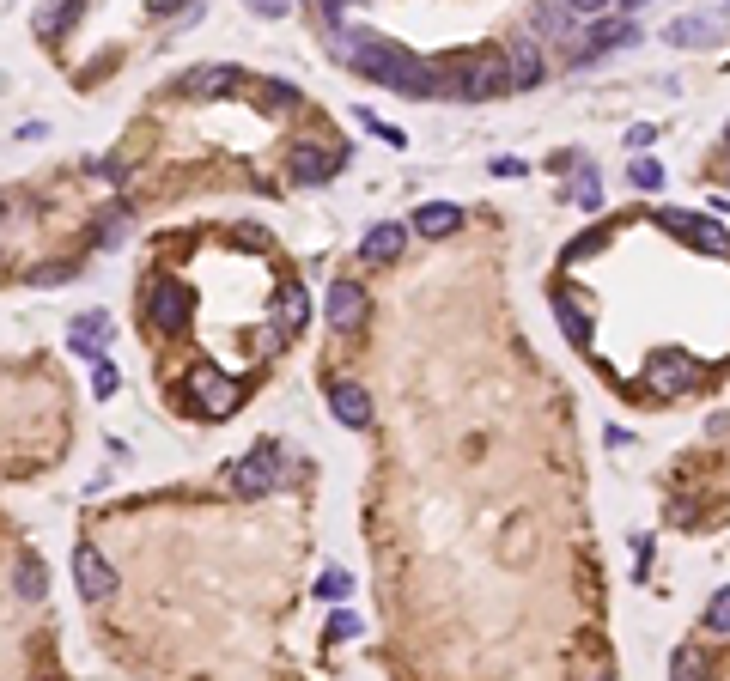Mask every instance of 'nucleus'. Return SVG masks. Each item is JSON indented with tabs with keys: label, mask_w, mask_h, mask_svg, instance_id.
<instances>
[{
	"label": "nucleus",
	"mask_w": 730,
	"mask_h": 681,
	"mask_svg": "<svg viewBox=\"0 0 730 681\" xmlns=\"http://www.w3.org/2000/svg\"><path fill=\"white\" fill-rule=\"evenodd\" d=\"M335 55L365 73L372 86H390L396 98H445V86H438V61H420L408 43H390L378 31H335Z\"/></svg>",
	"instance_id": "obj_1"
},
{
	"label": "nucleus",
	"mask_w": 730,
	"mask_h": 681,
	"mask_svg": "<svg viewBox=\"0 0 730 681\" xmlns=\"http://www.w3.org/2000/svg\"><path fill=\"white\" fill-rule=\"evenodd\" d=\"M183 390H189V408L195 414H207V420H219V414H232L238 402H244V390L232 384L219 365H195L189 377H183Z\"/></svg>",
	"instance_id": "obj_2"
},
{
	"label": "nucleus",
	"mask_w": 730,
	"mask_h": 681,
	"mask_svg": "<svg viewBox=\"0 0 730 681\" xmlns=\"http://www.w3.org/2000/svg\"><path fill=\"white\" fill-rule=\"evenodd\" d=\"M195 317V292L183 280H159L153 292H146V323H153L159 335H183Z\"/></svg>",
	"instance_id": "obj_3"
},
{
	"label": "nucleus",
	"mask_w": 730,
	"mask_h": 681,
	"mask_svg": "<svg viewBox=\"0 0 730 681\" xmlns=\"http://www.w3.org/2000/svg\"><path fill=\"white\" fill-rule=\"evenodd\" d=\"M657 225H664V232H676L682 244H694V250L730 256V232H724L718 219H700V213H688V207H664V213H657Z\"/></svg>",
	"instance_id": "obj_4"
},
{
	"label": "nucleus",
	"mask_w": 730,
	"mask_h": 681,
	"mask_svg": "<svg viewBox=\"0 0 730 681\" xmlns=\"http://www.w3.org/2000/svg\"><path fill=\"white\" fill-rule=\"evenodd\" d=\"M280 481V444H256L250 457H238V463H226V487L232 493H268Z\"/></svg>",
	"instance_id": "obj_5"
},
{
	"label": "nucleus",
	"mask_w": 730,
	"mask_h": 681,
	"mask_svg": "<svg viewBox=\"0 0 730 681\" xmlns=\"http://www.w3.org/2000/svg\"><path fill=\"white\" fill-rule=\"evenodd\" d=\"M499 61H505V92L542 86V49H536V37H511V43L499 49Z\"/></svg>",
	"instance_id": "obj_6"
},
{
	"label": "nucleus",
	"mask_w": 730,
	"mask_h": 681,
	"mask_svg": "<svg viewBox=\"0 0 730 681\" xmlns=\"http://www.w3.org/2000/svg\"><path fill=\"white\" fill-rule=\"evenodd\" d=\"M627 43H639V25L621 13V19H603L597 13V25L584 31V49H572V67H584V61H597L603 49H627Z\"/></svg>",
	"instance_id": "obj_7"
},
{
	"label": "nucleus",
	"mask_w": 730,
	"mask_h": 681,
	"mask_svg": "<svg viewBox=\"0 0 730 681\" xmlns=\"http://www.w3.org/2000/svg\"><path fill=\"white\" fill-rule=\"evenodd\" d=\"M73 572H80V596H86V602H104V596L116 590V566H110L92 542L73 548Z\"/></svg>",
	"instance_id": "obj_8"
},
{
	"label": "nucleus",
	"mask_w": 730,
	"mask_h": 681,
	"mask_svg": "<svg viewBox=\"0 0 730 681\" xmlns=\"http://www.w3.org/2000/svg\"><path fill=\"white\" fill-rule=\"evenodd\" d=\"M226 86H244V67H232V61H207V67H189L183 80H177L183 98H219Z\"/></svg>",
	"instance_id": "obj_9"
},
{
	"label": "nucleus",
	"mask_w": 730,
	"mask_h": 681,
	"mask_svg": "<svg viewBox=\"0 0 730 681\" xmlns=\"http://www.w3.org/2000/svg\"><path fill=\"white\" fill-rule=\"evenodd\" d=\"M329 329L335 335H359L365 329V286H353V280L329 286Z\"/></svg>",
	"instance_id": "obj_10"
},
{
	"label": "nucleus",
	"mask_w": 730,
	"mask_h": 681,
	"mask_svg": "<svg viewBox=\"0 0 730 681\" xmlns=\"http://www.w3.org/2000/svg\"><path fill=\"white\" fill-rule=\"evenodd\" d=\"M329 408H335V420L353 426V432L372 426V396H365V384H353V377H335V384H329Z\"/></svg>",
	"instance_id": "obj_11"
},
{
	"label": "nucleus",
	"mask_w": 730,
	"mask_h": 681,
	"mask_svg": "<svg viewBox=\"0 0 730 681\" xmlns=\"http://www.w3.org/2000/svg\"><path fill=\"white\" fill-rule=\"evenodd\" d=\"M402 244H408V225H372V232H365V244H359V262L365 268H384V262H396L402 256Z\"/></svg>",
	"instance_id": "obj_12"
},
{
	"label": "nucleus",
	"mask_w": 730,
	"mask_h": 681,
	"mask_svg": "<svg viewBox=\"0 0 730 681\" xmlns=\"http://www.w3.org/2000/svg\"><path fill=\"white\" fill-rule=\"evenodd\" d=\"M664 43H676V49H712V43H724V19L688 13V19H676V25L664 31Z\"/></svg>",
	"instance_id": "obj_13"
},
{
	"label": "nucleus",
	"mask_w": 730,
	"mask_h": 681,
	"mask_svg": "<svg viewBox=\"0 0 730 681\" xmlns=\"http://www.w3.org/2000/svg\"><path fill=\"white\" fill-rule=\"evenodd\" d=\"M335 171H341V153H323V146H299V153H292V183L299 189H317Z\"/></svg>",
	"instance_id": "obj_14"
},
{
	"label": "nucleus",
	"mask_w": 730,
	"mask_h": 681,
	"mask_svg": "<svg viewBox=\"0 0 730 681\" xmlns=\"http://www.w3.org/2000/svg\"><path fill=\"white\" fill-rule=\"evenodd\" d=\"M451 232H463V207H451V201L414 207V238H451Z\"/></svg>",
	"instance_id": "obj_15"
},
{
	"label": "nucleus",
	"mask_w": 730,
	"mask_h": 681,
	"mask_svg": "<svg viewBox=\"0 0 730 681\" xmlns=\"http://www.w3.org/2000/svg\"><path fill=\"white\" fill-rule=\"evenodd\" d=\"M651 384H664V390H694L700 384V365L688 353H651Z\"/></svg>",
	"instance_id": "obj_16"
},
{
	"label": "nucleus",
	"mask_w": 730,
	"mask_h": 681,
	"mask_svg": "<svg viewBox=\"0 0 730 681\" xmlns=\"http://www.w3.org/2000/svg\"><path fill=\"white\" fill-rule=\"evenodd\" d=\"M67 341H73V353H104V341H110V317H104V311H86V317H73Z\"/></svg>",
	"instance_id": "obj_17"
},
{
	"label": "nucleus",
	"mask_w": 730,
	"mask_h": 681,
	"mask_svg": "<svg viewBox=\"0 0 730 681\" xmlns=\"http://www.w3.org/2000/svg\"><path fill=\"white\" fill-rule=\"evenodd\" d=\"M554 317H560V329H566V341H572V347H591V317H584L566 292H554Z\"/></svg>",
	"instance_id": "obj_18"
},
{
	"label": "nucleus",
	"mask_w": 730,
	"mask_h": 681,
	"mask_svg": "<svg viewBox=\"0 0 730 681\" xmlns=\"http://www.w3.org/2000/svg\"><path fill=\"white\" fill-rule=\"evenodd\" d=\"M305 323H311V298H305V286H280V329L299 335Z\"/></svg>",
	"instance_id": "obj_19"
},
{
	"label": "nucleus",
	"mask_w": 730,
	"mask_h": 681,
	"mask_svg": "<svg viewBox=\"0 0 730 681\" xmlns=\"http://www.w3.org/2000/svg\"><path fill=\"white\" fill-rule=\"evenodd\" d=\"M13 590H19L25 602H37V596L49 590V578H43V560H37V554H25V560H19V572H13Z\"/></svg>",
	"instance_id": "obj_20"
},
{
	"label": "nucleus",
	"mask_w": 730,
	"mask_h": 681,
	"mask_svg": "<svg viewBox=\"0 0 730 681\" xmlns=\"http://www.w3.org/2000/svg\"><path fill=\"white\" fill-rule=\"evenodd\" d=\"M530 25L548 31V37H566V31H572V13L560 7V0H542V7H530Z\"/></svg>",
	"instance_id": "obj_21"
},
{
	"label": "nucleus",
	"mask_w": 730,
	"mask_h": 681,
	"mask_svg": "<svg viewBox=\"0 0 730 681\" xmlns=\"http://www.w3.org/2000/svg\"><path fill=\"white\" fill-rule=\"evenodd\" d=\"M80 7H86V0H55V7H43L37 13V37H55L67 19H80Z\"/></svg>",
	"instance_id": "obj_22"
},
{
	"label": "nucleus",
	"mask_w": 730,
	"mask_h": 681,
	"mask_svg": "<svg viewBox=\"0 0 730 681\" xmlns=\"http://www.w3.org/2000/svg\"><path fill=\"white\" fill-rule=\"evenodd\" d=\"M572 201H578L584 213H597V207H603V183H597V171L584 165V159H578V183H572Z\"/></svg>",
	"instance_id": "obj_23"
},
{
	"label": "nucleus",
	"mask_w": 730,
	"mask_h": 681,
	"mask_svg": "<svg viewBox=\"0 0 730 681\" xmlns=\"http://www.w3.org/2000/svg\"><path fill=\"white\" fill-rule=\"evenodd\" d=\"M122 232H128V207L116 201V207L98 219V244H104V250H116V244H122Z\"/></svg>",
	"instance_id": "obj_24"
},
{
	"label": "nucleus",
	"mask_w": 730,
	"mask_h": 681,
	"mask_svg": "<svg viewBox=\"0 0 730 681\" xmlns=\"http://www.w3.org/2000/svg\"><path fill=\"white\" fill-rule=\"evenodd\" d=\"M706 633H730V584L706 602Z\"/></svg>",
	"instance_id": "obj_25"
},
{
	"label": "nucleus",
	"mask_w": 730,
	"mask_h": 681,
	"mask_svg": "<svg viewBox=\"0 0 730 681\" xmlns=\"http://www.w3.org/2000/svg\"><path fill=\"white\" fill-rule=\"evenodd\" d=\"M633 189L657 195V189H664V165H651V159H633Z\"/></svg>",
	"instance_id": "obj_26"
},
{
	"label": "nucleus",
	"mask_w": 730,
	"mask_h": 681,
	"mask_svg": "<svg viewBox=\"0 0 730 681\" xmlns=\"http://www.w3.org/2000/svg\"><path fill=\"white\" fill-rule=\"evenodd\" d=\"M560 7L572 13V19H597V13H609L615 0H560Z\"/></svg>",
	"instance_id": "obj_27"
},
{
	"label": "nucleus",
	"mask_w": 730,
	"mask_h": 681,
	"mask_svg": "<svg viewBox=\"0 0 730 681\" xmlns=\"http://www.w3.org/2000/svg\"><path fill=\"white\" fill-rule=\"evenodd\" d=\"M359 122H365V128H372L378 140H390V146H408V140H402V128H390V122H378L372 110H359Z\"/></svg>",
	"instance_id": "obj_28"
},
{
	"label": "nucleus",
	"mask_w": 730,
	"mask_h": 681,
	"mask_svg": "<svg viewBox=\"0 0 730 681\" xmlns=\"http://www.w3.org/2000/svg\"><path fill=\"white\" fill-rule=\"evenodd\" d=\"M645 146H657V128L651 122H633L627 128V153H645Z\"/></svg>",
	"instance_id": "obj_29"
},
{
	"label": "nucleus",
	"mask_w": 730,
	"mask_h": 681,
	"mask_svg": "<svg viewBox=\"0 0 730 681\" xmlns=\"http://www.w3.org/2000/svg\"><path fill=\"white\" fill-rule=\"evenodd\" d=\"M244 7H250L256 19H286V13H292V0H244Z\"/></svg>",
	"instance_id": "obj_30"
},
{
	"label": "nucleus",
	"mask_w": 730,
	"mask_h": 681,
	"mask_svg": "<svg viewBox=\"0 0 730 681\" xmlns=\"http://www.w3.org/2000/svg\"><path fill=\"white\" fill-rule=\"evenodd\" d=\"M317 590H323V596H335V602H341V596H347V590H353V578H347V572H323V578H317Z\"/></svg>",
	"instance_id": "obj_31"
},
{
	"label": "nucleus",
	"mask_w": 730,
	"mask_h": 681,
	"mask_svg": "<svg viewBox=\"0 0 730 681\" xmlns=\"http://www.w3.org/2000/svg\"><path fill=\"white\" fill-rule=\"evenodd\" d=\"M92 396L104 402V396H116V371L110 365H98V377H92Z\"/></svg>",
	"instance_id": "obj_32"
},
{
	"label": "nucleus",
	"mask_w": 730,
	"mask_h": 681,
	"mask_svg": "<svg viewBox=\"0 0 730 681\" xmlns=\"http://www.w3.org/2000/svg\"><path fill=\"white\" fill-rule=\"evenodd\" d=\"M353 633H359V621H353V615H347V609H341V615H335V621H329V639H353Z\"/></svg>",
	"instance_id": "obj_33"
},
{
	"label": "nucleus",
	"mask_w": 730,
	"mask_h": 681,
	"mask_svg": "<svg viewBox=\"0 0 730 681\" xmlns=\"http://www.w3.org/2000/svg\"><path fill=\"white\" fill-rule=\"evenodd\" d=\"M591 250H603V238H597V232H591V238H578V244L566 250V262H584V256H591Z\"/></svg>",
	"instance_id": "obj_34"
},
{
	"label": "nucleus",
	"mask_w": 730,
	"mask_h": 681,
	"mask_svg": "<svg viewBox=\"0 0 730 681\" xmlns=\"http://www.w3.org/2000/svg\"><path fill=\"white\" fill-rule=\"evenodd\" d=\"M524 171H530L524 159H493V177H524Z\"/></svg>",
	"instance_id": "obj_35"
},
{
	"label": "nucleus",
	"mask_w": 730,
	"mask_h": 681,
	"mask_svg": "<svg viewBox=\"0 0 730 681\" xmlns=\"http://www.w3.org/2000/svg\"><path fill=\"white\" fill-rule=\"evenodd\" d=\"M317 7H323V19L335 25V19H341V7H359V0H317Z\"/></svg>",
	"instance_id": "obj_36"
},
{
	"label": "nucleus",
	"mask_w": 730,
	"mask_h": 681,
	"mask_svg": "<svg viewBox=\"0 0 730 681\" xmlns=\"http://www.w3.org/2000/svg\"><path fill=\"white\" fill-rule=\"evenodd\" d=\"M633 7H651V0H621V13H633Z\"/></svg>",
	"instance_id": "obj_37"
},
{
	"label": "nucleus",
	"mask_w": 730,
	"mask_h": 681,
	"mask_svg": "<svg viewBox=\"0 0 730 681\" xmlns=\"http://www.w3.org/2000/svg\"><path fill=\"white\" fill-rule=\"evenodd\" d=\"M171 7H189V0H165V13H171Z\"/></svg>",
	"instance_id": "obj_38"
},
{
	"label": "nucleus",
	"mask_w": 730,
	"mask_h": 681,
	"mask_svg": "<svg viewBox=\"0 0 730 681\" xmlns=\"http://www.w3.org/2000/svg\"><path fill=\"white\" fill-rule=\"evenodd\" d=\"M0 213H7V207H0Z\"/></svg>",
	"instance_id": "obj_39"
}]
</instances>
